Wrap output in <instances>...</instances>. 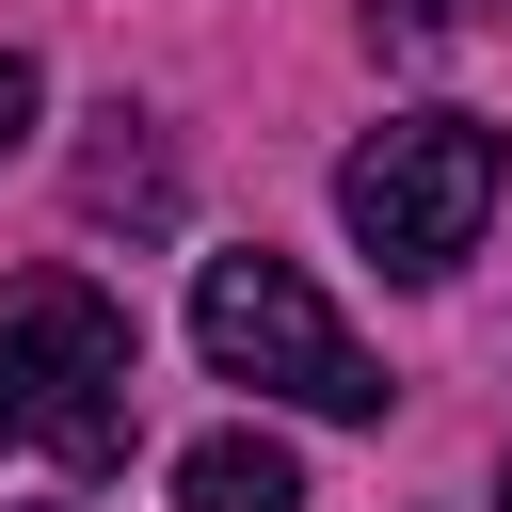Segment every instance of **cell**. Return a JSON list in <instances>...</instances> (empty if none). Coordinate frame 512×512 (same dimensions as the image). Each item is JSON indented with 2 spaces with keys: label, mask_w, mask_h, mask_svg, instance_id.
Masks as SVG:
<instances>
[{
  "label": "cell",
  "mask_w": 512,
  "mask_h": 512,
  "mask_svg": "<svg viewBox=\"0 0 512 512\" xmlns=\"http://www.w3.org/2000/svg\"><path fill=\"white\" fill-rule=\"evenodd\" d=\"M128 416H144L128 304H112L96 272H16V288H0V448L128 464Z\"/></svg>",
  "instance_id": "6da1fadb"
},
{
  "label": "cell",
  "mask_w": 512,
  "mask_h": 512,
  "mask_svg": "<svg viewBox=\"0 0 512 512\" xmlns=\"http://www.w3.org/2000/svg\"><path fill=\"white\" fill-rule=\"evenodd\" d=\"M496 176H512V144H496L480 112H400V128H368V144L336 160V224H352L384 272H448V256L480 240Z\"/></svg>",
  "instance_id": "7a4b0ae2"
},
{
  "label": "cell",
  "mask_w": 512,
  "mask_h": 512,
  "mask_svg": "<svg viewBox=\"0 0 512 512\" xmlns=\"http://www.w3.org/2000/svg\"><path fill=\"white\" fill-rule=\"evenodd\" d=\"M192 336H208V368H224V384H256V400L384 416V368L352 352V320H336L288 256H208V272H192Z\"/></svg>",
  "instance_id": "3957f363"
},
{
  "label": "cell",
  "mask_w": 512,
  "mask_h": 512,
  "mask_svg": "<svg viewBox=\"0 0 512 512\" xmlns=\"http://www.w3.org/2000/svg\"><path fill=\"white\" fill-rule=\"evenodd\" d=\"M176 512H304V464L272 432H192L176 448Z\"/></svg>",
  "instance_id": "277c9868"
},
{
  "label": "cell",
  "mask_w": 512,
  "mask_h": 512,
  "mask_svg": "<svg viewBox=\"0 0 512 512\" xmlns=\"http://www.w3.org/2000/svg\"><path fill=\"white\" fill-rule=\"evenodd\" d=\"M80 192H96V208H144V224H160V208H176V176H160V160H144V144H96V176H80Z\"/></svg>",
  "instance_id": "5b68a950"
},
{
  "label": "cell",
  "mask_w": 512,
  "mask_h": 512,
  "mask_svg": "<svg viewBox=\"0 0 512 512\" xmlns=\"http://www.w3.org/2000/svg\"><path fill=\"white\" fill-rule=\"evenodd\" d=\"M448 16H496V0H368V32H448Z\"/></svg>",
  "instance_id": "8992f818"
},
{
  "label": "cell",
  "mask_w": 512,
  "mask_h": 512,
  "mask_svg": "<svg viewBox=\"0 0 512 512\" xmlns=\"http://www.w3.org/2000/svg\"><path fill=\"white\" fill-rule=\"evenodd\" d=\"M16 144H32V64L0 48V160H16Z\"/></svg>",
  "instance_id": "52a82bcc"
}]
</instances>
